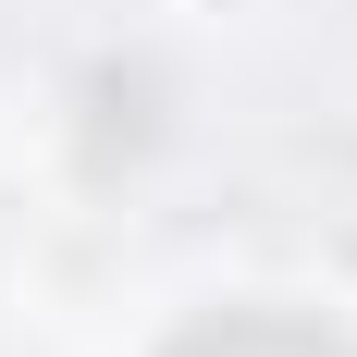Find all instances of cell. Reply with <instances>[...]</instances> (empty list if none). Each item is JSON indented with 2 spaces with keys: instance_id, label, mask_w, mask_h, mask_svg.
<instances>
[{
  "instance_id": "cell-1",
  "label": "cell",
  "mask_w": 357,
  "mask_h": 357,
  "mask_svg": "<svg viewBox=\"0 0 357 357\" xmlns=\"http://www.w3.org/2000/svg\"><path fill=\"white\" fill-rule=\"evenodd\" d=\"M160 357H357V345H345V333H321V321H284V308H222V321L173 333Z\"/></svg>"
}]
</instances>
